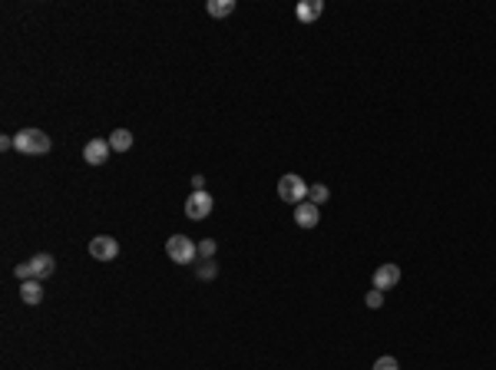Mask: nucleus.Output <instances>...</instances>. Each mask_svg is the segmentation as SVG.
Here are the masks:
<instances>
[{"instance_id":"1","label":"nucleus","mask_w":496,"mask_h":370,"mask_svg":"<svg viewBox=\"0 0 496 370\" xmlns=\"http://www.w3.org/2000/svg\"><path fill=\"white\" fill-rule=\"evenodd\" d=\"M50 136L43 132V129H20L17 136H13V149L24 155H47L50 153Z\"/></svg>"},{"instance_id":"2","label":"nucleus","mask_w":496,"mask_h":370,"mask_svg":"<svg viewBox=\"0 0 496 370\" xmlns=\"http://www.w3.org/2000/svg\"><path fill=\"white\" fill-rule=\"evenodd\" d=\"M165 255L176 265H192L195 255H199V245L192 242L189 235H172V238H165Z\"/></svg>"},{"instance_id":"3","label":"nucleus","mask_w":496,"mask_h":370,"mask_svg":"<svg viewBox=\"0 0 496 370\" xmlns=\"http://www.w3.org/2000/svg\"><path fill=\"white\" fill-rule=\"evenodd\" d=\"M308 185L301 176H294V172H288V176H281L278 179V199L281 202H288V205H301L308 199Z\"/></svg>"},{"instance_id":"4","label":"nucleus","mask_w":496,"mask_h":370,"mask_svg":"<svg viewBox=\"0 0 496 370\" xmlns=\"http://www.w3.org/2000/svg\"><path fill=\"white\" fill-rule=\"evenodd\" d=\"M53 268H57V261L53 255H33L30 261L24 265H17V278L20 281H40V278H50Z\"/></svg>"},{"instance_id":"5","label":"nucleus","mask_w":496,"mask_h":370,"mask_svg":"<svg viewBox=\"0 0 496 370\" xmlns=\"http://www.w3.org/2000/svg\"><path fill=\"white\" fill-rule=\"evenodd\" d=\"M212 195L209 192H192L189 199H186V215L192 218V222H202V218L212 215Z\"/></svg>"},{"instance_id":"6","label":"nucleus","mask_w":496,"mask_h":370,"mask_svg":"<svg viewBox=\"0 0 496 370\" xmlns=\"http://www.w3.org/2000/svg\"><path fill=\"white\" fill-rule=\"evenodd\" d=\"M89 255L96 261H113L119 255V242L110 235H96V238H89Z\"/></svg>"},{"instance_id":"7","label":"nucleus","mask_w":496,"mask_h":370,"mask_svg":"<svg viewBox=\"0 0 496 370\" xmlns=\"http://www.w3.org/2000/svg\"><path fill=\"white\" fill-rule=\"evenodd\" d=\"M397 281H400V265H394V261L377 265V271H374V288L377 291H391V288H397Z\"/></svg>"},{"instance_id":"8","label":"nucleus","mask_w":496,"mask_h":370,"mask_svg":"<svg viewBox=\"0 0 496 370\" xmlns=\"http://www.w3.org/2000/svg\"><path fill=\"white\" fill-rule=\"evenodd\" d=\"M110 153H113L110 139H89L87 146H83V159H87L89 166H103V162L110 159Z\"/></svg>"},{"instance_id":"9","label":"nucleus","mask_w":496,"mask_h":370,"mask_svg":"<svg viewBox=\"0 0 496 370\" xmlns=\"http://www.w3.org/2000/svg\"><path fill=\"white\" fill-rule=\"evenodd\" d=\"M294 222H298L301 229H315L321 222V205H315V202L294 205Z\"/></svg>"},{"instance_id":"10","label":"nucleus","mask_w":496,"mask_h":370,"mask_svg":"<svg viewBox=\"0 0 496 370\" xmlns=\"http://www.w3.org/2000/svg\"><path fill=\"white\" fill-rule=\"evenodd\" d=\"M321 10H324V3H321V0H301L294 13H298V20H301V24H315V20L321 17Z\"/></svg>"},{"instance_id":"11","label":"nucleus","mask_w":496,"mask_h":370,"mask_svg":"<svg viewBox=\"0 0 496 370\" xmlns=\"http://www.w3.org/2000/svg\"><path fill=\"white\" fill-rule=\"evenodd\" d=\"M20 301L24 305H40L43 301V284L40 281H20Z\"/></svg>"},{"instance_id":"12","label":"nucleus","mask_w":496,"mask_h":370,"mask_svg":"<svg viewBox=\"0 0 496 370\" xmlns=\"http://www.w3.org/2000/svg\"><path fill=\"white\" fill-rule=\"evenodd\" d=\"M110 146H113L116 153H129L133 149V132L129 129H113L110 132Z\"/></svg>"},{"instance_id":"13","label":"nucleus","mask_w":496,"mask_h":370,"mask_svg":"<svg viewBox=\"0 0 496 370\" xmlns=\"http://www.w3.org/2000/svg\"><path fill=\"white\" fill-rule=\"evenodd\" d=\"M235 10V0H209V17H229Z\"/></svg>"},{"instance_id":"14","label":"nucleus","mask_w":496,"mask_h":370,"mask_svg":"<svg viewBox=\"0 0 496 370\" xmlns=\"http://www.w3.org/2000/svg\"><path fill=\"white\" fill-rule=\"evenodd\" d=\"M328 195H331L328 185H321V182H315V185L308 189V199H311L315 205H324V202H328Z\"/></svg>"},{"instance_id":"15","label":"nucleus","mask_w":496,"mask_h":370,"mask_svg":"<svg viewBox=\"0 0 496 370\" xmlns=\"http://www.w3.org/2000/svg\"><path fill=\"white\" fill-rule=\"evenodd\" d=\"M364 305H368L370 311H377V307L384 305V291H377V288H374V291H368V298H364Z\"/></svg>"},{"instance_id":"16","label":"nucleus","mask_w":496,"mask_h":370,"mask_svg":"<svg viewBox=\"0 0 496 370\" xmlns=\"http://www.w3.org/2000/svg\"><path fill=\"white\" fill-rule=\"evenodd\" d=\"M216 248H218V245L212 242V238H202V242H199V255H202L205 261H209V258L216 255Z\"/></svg>"},{"instance_id":"17","label":"nucleus","mask_w":496,"mask_h":370,"mask_svg":"<svg viewBox=\"0 0 496 370\" xmlns=\"http://www.w3.org/2000/svg\"><path fill=\"white\" fill-rule=\"evenodd\" d=\"M374 370H400V364H397V357H377Z\"/></svg>"},{"instance_id":"18","label":"nucleus","mask_w":496,"mask_h":370,"mask_svg":"<svg viewBox=\"0 0 496 370\" xmlns=\"http://www.w3.org/2000/svg\"><path fill=\"white\" fill-rule=\"evenodd\" d=\"M216 275H218V268H216V265H212V261H205V265H199V278H202V281L216 278Z\"/></svg>"},{"instance_id":"19","label":"nucleus","mask_w":496,"mask_h":370,"mask_svg":"<svg viewBox=\"0 0 496 370\" xmlns=\"http://www.w3.org/2000/svg\"><path fill=\"white\" fill-rule=\"evenodd\" d=\"M192 185H195V192H205V179H202V176H192Z\"/></svg>"}]
</instances>
